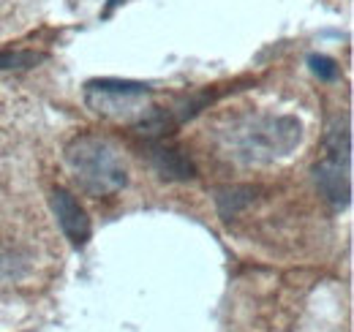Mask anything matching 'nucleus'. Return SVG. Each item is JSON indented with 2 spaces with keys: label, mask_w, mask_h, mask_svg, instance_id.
<instances>
[{
  "label": "nucleus",
  "mask_w": 354,
  "mask_h": 332,
  "mask_svg": "<svg viewBox=\"0 0 354 332\" xmlns=\"http://www.w3.org/2000/svg\"><path fill=\"white\" fill-rule=\"evenodd\" d=\"M223 153L240 164H272L292 156L303 142V123L292 115H254L218 133Z\"/></svg>",
  "instance_id": "nucleus-1"
},
{
  "label": "nucleus",
  "mask_w": 354,
  "mask_h": 332,
  "mask_svg": "<svg viewBox=\"0 0 354 332\" xmlns=\"http://www.w3.org/2000/svg\"><path fill=\"white\" fill-rule=\"evenodd\" d=\"M66 164L88 196H109L129 185L120 150L98 133H80L66 145Z\"/></svg>",
  "instance_id": "nucleus-2"
},
{
  "label": "nucleus",
  "mask_w": 354,
  "mask_h": 332,
  "mask_svg": "<svg viewBox=\"0 0 354 332\" xmlns=\"http://www.w3.org/2000/svg\"><path fill=\"white\" fill-rule=\"evenodd\" d=\"M327 156L313 166L319 191L335 205L346 208L352 199V133L346 125H333L327 133Z\"/></svg>",
  "instance_id": "nucleus-3"
},
{
  "label": "nucleus",
  "mask_w": 354,
  "mask_h": 332,
  "mask_svg": "<svg viewBox=\"0 0 354 332\" xmlns=\"http://www.w3.org/2000/svg\"><path fill=\"white\" fill-rule=\"evenodd\" d=\"M150 87L129 80H93L85 84V104L104 118H129L145 112Z\"/></svg>",
  "instance_id": "nucleus-4"
},
{
  "label": "nucleus",
  "mask_w": 354,
  "mask_h": 332,
  "mask_svg": "<svg viewBox=\"0 0 354 332\" xmlns=\"http://www.w3.org/2000/svg\"><path fill=\"white\" fill-rule=\"evenodd\" d=\"M49 205H52V212H55L63 234L68 237V243L74 248H85L90 240V218L85 208L77 202V196L66 188H55L49 196Z\"/></svg>",
  "instance_id": "nucleus-5"
},
{
  "label": "nucleus",
  "mask_w": 354,
  "mask_h": 332,
  "mask_svg": "<svg viewBox=\"0 0 354 332\" xmlns=\"http://www.w3.org/2000/svg\"><path fill=\"white\" fill-rule=\"evenodd\" d=\"M150 164L164 180H191L196 174V166L191 164V158L169 145H156L150 150Z\"/></svg>",
  "instance_id": "nucleus-6"
},
{
  "label": "nucleus",
  "mask_w": 354,
  "mask_h": 332,
  "mask_svg": "<svg viewBox=\"0 0 354 332\" xmlns=\"http://www.w3.org/2000/svg\"><path fill=\"white\" fill-rule=\"evenodd\" d=\"M216 202H218V210H221L223 218H229L240 208L254 202V188H218L216 191Z\"/></svg>",
  "instance_id": "nucleus-7"
},
{
  "label": "nucleus",
  "mask_w": 354,
  "mask_h": 332,
  "mask_svg": "<svg viewBox=\"0 0 354 332\" xmlns=\"http://www.w3.org/2000/svg\"><path fill=\"white\" fill-rule=\"evenodd\" d=\"M39 60L41 57L33 52H6V55H0V68H28Z\"/></svg>",
  "instance_id": "nucleus-8"
},
{
  "label": "nucleus",
  "mask_w": 354,
  "mask_h": 332,
  "mask_svg": "<svg viewBox=\"0 0 354 332\" xmlns=\"http://www.w3.org/2000/svg\"><path fill=\"white\" fill-rule=\"evenodd\" d=\"M308 63L319 80H327V82H330V80L338 77V66H335V60H330V57H324V55H310Z\"/></svg>",
  "instance_id": "nucleus-9"
}]
</instances>
